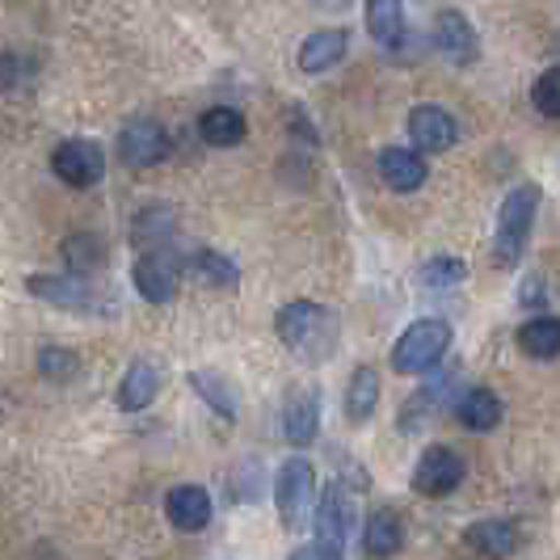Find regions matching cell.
Listing matches in <instances>:
<instances>
[{
	"label": "cell",
	"mask_w": 560,
	"mask_h": 560,
	"mask_svg": "<svg viewBox=\"0 0 560 560\" xmlns=\"http://www.w3.org/2000/svg\"><path fill=\"white\" fill-rule=\"evenodd\" d=\"M136 291L148 304H168L177 295V266L165 253H143L136 261Z\"/></svg>",
	"instance_id": "obj_15"
},
{
	"label": "cell",
	"mask_w": 560,
	"mask_h": 560,
	"mask_svg": "<svg viewBox=\"0 0 560 560\" xmlns=\"http://www.w3.org/2000/svg\"><path fill=\"white\" fill-rule=\"evenodd\" d=\"M464 485V459L451 447H425L413 468V489L425 498H447Z\"/></svg>",
	"instance_id": "obj_6"
},
{
	"label": "cell",
	"mask_w": 560,
	"mask_h": 560,
	"mask_svg": "<svg viewBox=\"0 0 560 560\" xmlns=\"http://www.w3.org/2000/svg\"><path fill=\"white\" fill-rule=\"evenodd\" d=\"M451 346V325L447 320H434V316H425V320H413L400 341L393 346V366L396 371H405V375H421V371H434L439 359L447 354Z\"/></svg>",
	"instance_id": "obj_3"
},
{
	"label": "cell",
	"mask_w": 560,
	"mask_h": 560,
	"mask_svg": "<svg viewBox=\"0 0 560 560\" xmlns=\"http://www.w3.org/2000/svg\"><path fill=\"white\" fill-rule=\"evenodd\" d=\"M312 502H316V468H312L304 455H291L279 468L275 480V505H279V518L287 532H300L304 518H308Z\"/></svg>",
	"instance_id": "obj_4"
},
{
	"label": "cell",
	"mask_w": 560,
	"mask_h": 560,
	"mask_svg": "<svg viewBox=\"0 0 560 560\" xmlns=\"http://www.w3.org/2000/svg\"><path fill=\"white\" fill-rule=\"evenodd\" d=\"M523 304H527V308L548 304V300H544V279H527V287H523Z\"/></svg>",
	"instance_id": "obj_34"
},
{
	"label": "cell",
	"mask_w": 560,
	"mask_h": 560,
	"mask_svg": "<svg viewBox=\"0 0 560 560\" xmlns=\"http://www.w3.org/2000/svg\"><path fill=\"white\" fill-rule=\"evenodd\" d=\"M455 418L464 421L468 430H477V434H489L502 421V400L489 388H468V393L459 396V405H455Z\"/></svg>",
	"instance_id": "obj_22"
},
{
	"label": "cell",
	"mask_w": 560,
	"mask_h": 560,
	"mask_svg": "<svg viewBox=\"0 0 560 560\" xmlns=\"http://www.w3.org/2000/svg\"><path fill=\"white\" fill-rule=\"evenodd\" d=\"M409 136L421 152H447L451 143L459 140V122L443 106H418L409 114Z\"/></svg>",
	"instance_id": "obj_12"
},
{
	"label": "cell",
	"mask_w": 560,
	"mask_h": 560,
	"mask_svg": "<svg viewBox=\"0 0 560 560\" xmlns=\"http://www.w3.org/2000/svg\"><path fill=\"white\" fill-rule=\"evenodd\" d=\"M346 47H350V34L346 30H316V34H308V43L300 47V68L304 72H329L334 63H341V56H346Z\"/></svg>",
	"instance_id": "obj_18"
},
{
	"label": "cell",
	"mask_w": 560,
	"mask_h": 560,
	"mask_svg": "<svg viewBox=\"0 0 560 560\" xmlns=\"http://www.w3.org/2000/svg\"><path fill=\"white\" fill-rule=\"evenodd\" d=\"M375 400H380V375L371 366H359L346 384V418L350 421H366L375 413Z\"/></svg>",
	"instance_id": "obj_26"
},
{
	"label": "cell",
	"mask_w": 560,
	"mask_h": 560,
	"mask_svg": "<svg viewBox=\"0 0 560 560\" xmlns=\"http://www.w3.org/2000/svg\"><path fill=\"white\" fill-rule=\"evenodd\" d=\"M156 393H161V371L152 363H131L127 375H122V384H118V409L140 413V409H148L156 400Z\"/></svg>",
	"instance_id": "obj_20"
},
{
	"label": "cell",
	"mask_w": 560,
	"mask_h": 560,
	"mask_svg": "<svg viewBox=\"0 0 560 560\" xmlns=\"http://www.w3.org/2000/svg\"><path fill=\"white\" fill-rule=\"evenodd\" d=\"M464 544L485 560H505L518 548V527L505 518H480L464 532Z\"/></svg>",
	"instance_id": "obj_16"
},
{
	"label": "cell",
	"mask_w": 560,
	"mask_h": 560,
	"mask_svg": "<svg viewBox=\"0 0 560 560\" xmlns=\"http://www.w3.org/2000/svg\"><path fill=\"white\" fill-rule=\"evenodd\" d=\"M380 177H384V186L396 190V195H413L425 186V161H421L413 148H384L380 152Z\"/></svg>",
	"instance_id": "obj_14"
},
{
	"label": "cell",
	"mask_w": 560,
	"mask_h": 560,
	"mask_svg": "<svg viewBox=\"0 0 560 560\" xmlns=\"http://www.w3.org/2000/svg\"><path fill=\"white\" fill-rule=\"evenodd\" d=\"M400 544H405V523L393 510H375L363 527V552L375 560H388L400 552Z\"/></svg>",
	"instance_id": "obj_21"
},
{
	"label": "cell",
	"mask_w": 560,
	"mask_h": 560,
	"mask_svg": "<svg viewBox=\"0 0 560 560\" xmlns=\"http://www.w3.org/2000/svg\"><path fill=\"white\" fill-rule=\"evenodd\" d=\"M312 523H316L320 544H329V548H341V544L354 535V498H350V489H346L341 480H334V485L320 493Z\"/></svg>",
	"instance_id": "obj_7"
},
{
	"label": "cell",
	"mask_w": 560,
	"mask_h": 560,
	"mask_svg": "<svg viewBox=\"0 0 560 560\" xmlns=\"http://www.w3.org/2000/svg\"><path fill=\"white\" fill-rule=\"evenodd\" d=\"M51 168H56L59 182H68V186H97L102 182V173H106V156H102V148L93 140H63L51 152Z\"/></svg>",
	"instance_id": "obj_5"
},
{
	"label": "cell",
	"mask_w": 560,
	"mask_h": 560,
	"mask_svg": "<svg viewBox=\"0 0 560 560\" xmlns=\"http://www.w3.org/2000/svg\"><path fill=\"white\" fill-rule=\"evenodd\" d=\"M63 261H68V275H93L102 261H106V245L97 241V236H89V232H72L68 241H63Z\"/></svg>",
	"instance_id": "obj_28"
},
{
	"label": "cell",
	"mask_w": 560,
	"mask_h": 560,
	"mask_svg": "<svg viewBox=\"0 0 560 560\" xmlns=\"http://www.w3.org/2000/svg\"><path fill=\"white\" fill-rule=\"evenodd\" d=\"M38 375L51 380V384H68V380L81 375V359L63 346H47V350H38Z\"/></svg>",
	"instance_id": "obj_30"
},
{
	"label": "cell",
	"mask_w": 560,
	"mask_h": 560,
	"mask_svg": "<svg viewBox=\"0 0 560 560\" xmlns=\"http://www.w3.org/2000/svg\"><path fill=\"white\" fill-rule=\"evenodd\" d=\"M518 346L527 359H560V320L557 316H535L518 329Z\"/></svg>",
	"instance_id": "obj_23"
},
{
	"label": "cell",
	"mask_w": 560,
	"mask_h": 560,
	"mask_svg": "<svg viewBox=\"0 0 560 560\" xmlns=\"http://www.w3.org/2000/svg\"><path fill=\"white\" fill-rule=\"evenodd\" d=\"M173 228H177V215H173V211L148 207L143 215H136V224H131V241H136L140 249H156V245H165L168 236H173Z\"/></svg>",
	"instance_id": "obj_29"
},
{
	"label": "cell",
	"mask_w": 560,
	"mask_h": 560,
	"mask_svg": "<svg viewBox=\"0 0 560 560\" xmlns=\"http://www.w3.org/2000/svg\"><path fill=\"white\" fill-rule=\"evenodd\" d=\"M26 291L38 295V300H47V304H56V308L97 312L93 287L84 279H77V275H34V279H26Z\"/></svg>",
	"instance_id": "obj_11"
},
{
	"label": "cell",
	"mask_w": 560,
	"mask_h": 560,
	"mask_svg": "<svg viewBox=\"0 0 560 560\" xmlns=\"http://www.w3.org/2000/svg\"><path fill=\"white\" fill-rule=\"evenodd\" d=\"M464 279V261L459 257H430L425 266L418 270V282L421 287H455V282Z\"/></svg>",
	"instance_id": "obj_31"
},
{
	"label": "cell",
	"mask_w": 560,
	"mask_h": 560,
	"mask_svg": "<svg viewBox=\"0 0 560 560\" xmlns=\"http://www.w3.org/2000/svg\"><path fill=\"white\" fill-rule=\"evenodd\" d=\"M291 560H341V548H329V544H304L300 552H291Z\"/></svg>",
	"instance_id": "obj_33"
},
{
	"label": "cell",
	"mask_w": 560,
	"mask_h": 560,
	"mask_svg": "<svg viewBox=\"0 0 560 560\" xmlns=\"http://www.w3.org/2000/svg\"><path fill=\"white\" fill-rule=\"evenodd\" d=\"M459 388V371L447 366V371H439V380H430V384H421L418 393L405 400V409H400V418L396 425L400 430H425L430 421L443 413V405H447V396Z\"/></svg>",
	"instance_id": "obj_9"
},
{
	"label": "cell",
	"mask_w": 560,
	"mask_h": 560,
	"mask_svg": "<svg viewBox=\"0 0 560 560\" xmlns=\"http://www.w3.org/2000/svg\"><path fill=\"white\" fill-rule=\"evenodd\" d=\"M282 434H287V443H295V447H308L316 443V434H320V400L316 393H295L287 400V409H282Z\"/></svg>",
	"instance_id": "obj_17"
},
{
	"label": "cell",
	"mask_w": 560,
	"mask_h": 560,
	"mask_svg": "<svg viewBox=\"0 0 560 560\" xmlns=\"http://www.w3.org/2000/svg\"><path fill=\"white\" fill-rule=\"evenodd\" d=\"M211 510H215L211 493L198 489V485H177V489H168L165 498V514L177 532H202L211 523Z\"/></svg>",
	"instance_id": "obj_13"
},
{
	"label": "cell",
	"mask_w": 560,
	"mask_h": 560,
	"mask_svg": "<svg viewBox=\"0 0 560 560\" xmlns=\"http://www.w3.org/2000/svg\"><path fill=\"white\" fill-rule=\"evenodd\" d=\"M337 316L325 304H312V300H291L287 308H279L275 316V334L279 341L304 363H325L337 350Z\"/></svg>",
	"instance_id": "obj_1"
},
{
	"label": "cell",
	"mask_w": 560,
	"mask_h": 560,
	"mask_svg": "<svg viewBox=\"0 0 560 560\" xmlns=\"http://www.w3.org/2000/svg\"><path fill=\"white\" fill-rule=\"evenodd\" d=\"M165 152H168V131L161 122H152V118H136V122H127L118 131V156H122V165L131 168L161 165Z\"/></svg>",
	"instance_id": "obj_8"
},
{
	"label": "cell",
	"mask_w": 560,
	"mask_h": 560,
	"mask_svg": "<svg viewBox=\"0 0 560 560\" xmlns=\"http://www.w3.org/2000/svg\"><path fill=\"white\" fill-rule=\"evenodd\" d=\"M535 207H539V186H514L505 195L502 211H498V245H493L498 266H518L527 236H532Z\"/></svg>",
	"instance_id": "obj_2"
},
{
	"label": "cell",
	"mask_w": 560,
	"mask_h": 560,
	"mask_svg": "<svg viewBox=\"0 0 560 560\" xmlns=\"http://www.w3.org/2000/svg\"><path fill=\"white\" fill-rule=\"evenodd\" d=\"M535 110L544 118H560V63H552L539 81H535Z\"/></svg>",
	"instance_id": "obj_32"
},
{
	"label": "cell",
	"mask_w": 560,
	"mask_h": 560,
	"mask_svg": "<svg viewBox=\"0 0 560 560\" xmlns=\"http://www.w3.org/2000/svg\"><path fill=\"white\" fill-rule=\"evenodd\" d=\"M190 275H195L198 282H207V287H236V282H241L236 261L224 257V253H215V249L190 253Z\"/></svg>",
	"instance_id": "obj_27"
},
{
	"label": "cell",
	"mask_w": 560,
	"mask_h": 560,
	"mask_svg": "<svg viewBox=\"0 0 560 560\" xmlns=\"http://www.w3.org/2000/svg\"><path fill=\"white\" fill-rule=\"evenodd\" d=\"M198 136L211 148H236V143L249 136V122L245 114L232 110V106H211V110L198 118Z\"/></svg>",
	"instance_id": "obj_19"
},
{
	"label": "cell",
	"mask_w": 560,
	"mask_h": 560,
	"mask_svg": "<svg viewBox=\"0 0 560 560\" xmlns=\"http://www.w3.org/2000/svg\"><path fill=\"white\" fill-rule=\"evenodd\" d=\"M190 388H195L220 418H236L241 413V405H236V388L228 384L220 371H190Z\"/></svg>",
	"instance_id": "obj_24"
},
{
	"label": "cell",
	"mask_w": 560,
	"mask_h": 560,
	"mask_svg": "<svg viewBox=\"0 0 560 560\" xmlns=\"http://www.w3.org/2000/svg\"><path fill=\"white\" fill-rule=\"evenodd\" d=\"M434 51L443 59H451V63H459V68H468V63L480 59L477 30H472V22L459 9H443L434 18Z\"/></svg>",
	"instance_id": "obj_10"
},
{
	"label": "cell",
	"mask_w": 560,
	"mask_h": 560,
	"mask_svg": "<svg viewBox=\"0 0 560 560\" xmlns=\"http://www.w3.org/2000/svg\"><path fill=\"white\" fill-rule=\"evenodd\" d=\"M366 30L384 43V47H396L405 38V4L400 0H371L366 4Z\"/></svg>",
	"instance_id": "obj_25"
}]
</instances>
